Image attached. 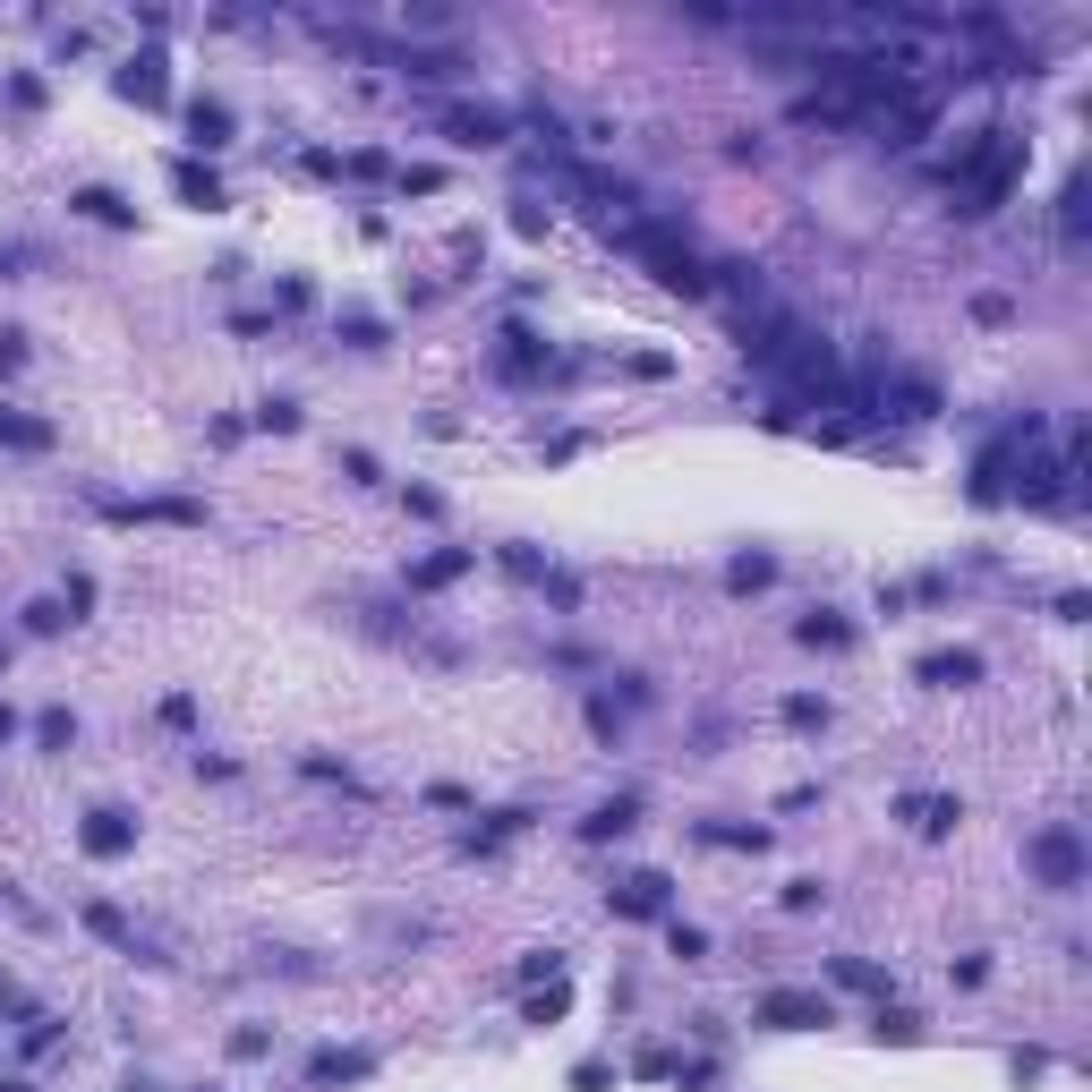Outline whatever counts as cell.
Listing matches in <instances>:
<instances>
[{
  "label": "cell",
  "mask_w": 1092,
  "mask_h": 1092,
  "mask_svg": "<svg viewBox=\"0 0 1092 1092\" xmlns=\"http://www.w3.org/2000/svg\"><path fill=\"white\" fill-rule=\"evenodd\" d=\"M631 811H640L631 794H615V802H598V811H590V837H623V828H631Z\"/></svg>",
  "instance_id": "obj_16"
},
{
  "label": "cell",
  "mask_w": 1092,
  "mask_h": 1092,
  "mask_svg": "<svg viewBox=\"0 0 1092 1092\" xmlns=\"http://www.w3.org/2000/svg\"><path fill=\"white\" fill-rule=\"evenodd\" d=\"M402 35H453V9H402Z\"/></svg>",
  "instance_id": "obj_19"
},
{
  "label": "cell",
  "mask_w": 1092,
  "mask_h": 1092,
  "mask_svg": "<svg viewBox=\"0 0 1092 1092\" xmlns=\"http://www.w3.org/2000/svg\"><path fill=\"white\" fill-rule=\"evenodd\" d=\"M726 581H734V590H768V581H777V563H768V555H743Z\"/></svg>",
  "instance_id": "obj_18"
},
{
  "label": "cell",
  "mask_w": 1092,
  "mask_h": 1092,
  "mask_svg": "<svg viewBox=\"0 0 1092 1092\" xmlns=\"http://www.w3.org/2000/svg\"><path fill=\"white\" fill-rule=\"evenodd\" d=\"M188 137L197 146H231V111L222 103H188Z\"/></svg>",
  "instance_id": "obj_12"
},
{
  "label": "cell",
  "mask_w": 1092,
  "mask_h": 1092,
  "mask_svg": "<svg viewBox=\"0 0 1092 1092\" xmlns=\"http://www.w3.org/2000/svg\"><path fill=\"white\" fill-rule=\"evenodd\" d=\"M615 248H623V256H640V265H649L666 291H691V299L709 291V265H700V256H691L675 231H658V222H623V231H615Z\"/></svg>",
  "instance_id": "obj_1"
},
{
  "label": "cell",
  "mask_w": 1092,
  "mask_h": 1092,
  "mask_svg": "<svg viewBox=\"0 0 1092 1092\" xmlns=\"http://www.w3.org/2000/svg\"><path fill=\"white\" fill-rule=\"evenodd\" d=\"M69 206H78L86 222H128V206L111 197V188H78V197H69Z\"/></svg>",
  "instance_id": "obj_15"
},
{
  "label": "cell",
  "mask_w": 1092,
  "mask_h": 1092,
  "mask_svg": "<svg viewBox=\"0 0 1092 1092\" xmlns=\"http://www.w3.org/2000/svg\"><path fill=\"white\" fill-rule=\"evenodd\" d=\"M78 837H86V854H103V862H111V854H128V845H137V828H128V811H94V819L78 828Z\"/></svg>",
  "instance_id": "obj_7"
},
{
  "label": "cell",
  "mask_w": 1092,
  "mask_h": 1092,
  "mask_svg": "<svg viewBox=\"0 0 1092 1092\" xmlns=\"http://www.w3.org/2000/svg\"><path fill=\"white\" fill-rule=\"evenodd\" d=\"M462 572H470V547H435L427 563H410V590H453Z\"/></svg>",
  "instance_id": "obj_8"
},
{
  "label": "cell",
  "mask_w": 1092,
  "mask_h": 1092,
  "mask_svg": "<svg viewBox=\"0 0 1092 1092\" xmlns=\"http://www.w3.org/2000/svg\"><path fill=\"white\" fill-rule=\"evenodd\" d=\"M615 914H640V922H649V914H666V879H658V871L623 879V887H615Z\"/></svg>",
  "instance_id": "obj_9"
},
{
  "label": "cell",
  "mask_w": 1092,
  "mask_h": 1092,
  "mask_svg": "<svg viewBox=\"0 0 1092 1092\" xmlns=\"http://www.w3.org/2000/svg\"><path fill=\"white\" fill-rule=\"evenodd\" d=\"M120 94H137V103H163V51H137V60H128Z\"/></svg>",
  "instance_id": "obj_10"
},
{
  "label": "cell",
  "mask_w": 1092,
  "mask_h": 1092,
  "mask_svg": "<svg viewBox=\"0 0 1092 1092\" xmlns=\"http://www.w3.org/2000/svg\"><path fill=\"white\" fill-rule=\"evenodd\" d=\"M9 734H18V718H9V709H0V743H9Z\"/></svg>",
  "instance_id": "obj_24"
},
{
  "label": "cell",
  "mask_w": 1092,
  "mask_h": 1092,
  "mask_svg": "<svg viewBox=\"0 0 1092 1092\" xmlns=\"http://www.w3.org/2000/svg\"><path fill=\"white\" fill-rule=\"evenodd\" d=\"M0 274H9V256H0Z\"/></svg>",
  "instance_id": "obj_25"
},
{
  "label": "cell",
  "mask_w": 1092,
  "mask_h": 1092,
  "mask_svg": "<svg viewBox=\"0 0 1092 1092\" xmlns=\"http://www.w3.org/2000/svg\"><path fill=\"white\" fill-rule=\"evenodd\" d=\"M837 1007H828L819 990H768L759 999V1024H777V1033H811V1024H828Z\"/></svg>",
  "instance_id": "obj_3"
},
{
  "label": "cell",
  "mask_w": 1092,
  "mask_h": 1092,
  "mask_svg": "<svg viewBox=\"0 0 1092 1092\" xmlns=\"http://www.w3.org/2000/svg\"><path fill=\"white\" fill-rule=\"evenodd\" d=\"M60 623H69V606H60V598H35V606H26V631H60Z\"/></svg>",
  "instance_id": "obj_21"
},
{
  "label": "cell",
  "mask_w": 1092,
  "mask_h": 1092,
  "mask_svg": "<svg viewBox=\"0 0 1092 1092\" xmlns=\"http://www.w3.org/2000/svg\"><path fill=\"white\" fill-rule=\"evenodd\" d=\"M914 675L939 683V691H965V683H982V658H973V649H939V658H922Z\"/></svg>",
  "instance_id": "obj_6"
},
{
  "label": "cell",
  "mask_w": 1092,
  "mask_h": 1092,
  "mask_svg": "<svg viewBox=\"0 0 1092 1092\" xmlns=\"http://www.w3.org/2000/svg\"><path fill=\"white\" fill-rule=\"evenodd\" d=\"M0 435H9L18 453H43V444H51V427H43V419H18V410H0Z\"/></svg>",
  "instance_id": "obj_14"
},
{
  "label": "cell",
  "mask_w": 1092,
  "mask_h": 1092,
  "mask_svg": "<svg viewBox=\"0 0 1092 1092\" xmlns=\"http://www.w3.org/2000/svg\"><path fill=\"white\" fill-rule=\"evenodd\" d=\"M435 120H444V137H453V146H504V111H470V103H462V111H435Z\"/></svg>",
  "instance_id": "obj_4"
},
{
  "label": "cell",
  "mask_w": 1092,
  "mask_h": 1092,
  "mask_svg": "<svg viewBox=\"0 0 1092 1092\" xmlns=\"http://www.w3.org/2000/svg\"><path fill=\"white\" fill-rule=\"evenodd\" d=\"M171 188H179V197H188V206H206V214L222 206V188H214V171H197V163H179V171H171Z\"/></svg>",
  "instance_id": "obj_13"
},
{
  "label": "cell",
  "mask_w": 1092,
  "mask_h": 1092,
  "mask_svg": "<svg viewBox=\"0 0 1092 1092\" xmlns=\"http://www.w3.org/2000/svg\"><path fill=\"white\" fill-rule=\"evenodd\" d=\"M896 819H914L922 837H947L965 811H956V794H905V802H896Z\"/></svg>",
  "instance_id": "obj_5"
},
{
  "label": "cell",
  "mask_w": 1092,
  "mask_h": 1092,
  "mask_svg": "<svg viewBox=\"0 0 1092 1092\" xmlns=\"http://www.w3.org/2000/svg\"><path fill=\"white\" fill-rule=\"evenodd\" d=\"M35 734H43V743H69L78 726H69V709H43V718H35Z\"/></svg>",
  "instance_id": "obj_23"
},
{
  "label": "cell",
  "mask_w": 1092,
  "mask_h": 1092,
  "mask_svg": "<svg viewBox=\"0 0 1092 1092\" xmlns=\"http://www.w3.org/2000/svg\"><path fill=\"white\" fill-rule=\"evenodd\" d=\"M802 640H811V649H845L854 631H845V623H828V615H811V623H802Z\"/></svg>",
  "instance_id": "obj_20"
},
{
  "label": "cell",
  "mask_w": 1092,
  "mask_h": 1092,
  "mask_svg": "<svg viewBox=\"0 0 1092 1092\" xmlns=\"http://www.w3.org/2000/svg\"><path fill=\"white\" fill-rule=\"evenodd\" d=\"M786 726H828V700H786Z\"/></svg>",
  "instance_id": "obj_22"
},
{
  "label": "cell",
  "mask_w": 1092,
  "mask_h": 1092,
  "mask_svg": "<svg viewBox=\"0 0 1092 1092\" xmlns=\"http://www.w3.org/2000/svg\"><path fill=\"white\" fill-rule=\"evenodd\" d=\"M367 1067H376V1058H367V1050H325V1058H316V1067H307V1075H316V1084H359V1075H367Z\"/></svg>",
  "instance_id": "obj_11"
},
{
  "label": "cell",
  "mask_w": 1092,
  "mask_h": 1092,
  "mask_svg": "<svg viewBox=\"0 0 1092 1092\" xmlns=\"http://www.w3.org/2000/svg\"><path fill=\"white\" fill-rule=\"evenodd\" d=\"M86 930H94V939H111V947H137V930H128L111 905H86Z\"/></svg>",
  "instance_id": "obj_17"
},
{
  "label": "cell",
  "mask_w": 1092,
  "mask_h": 1092,
  "mask_svg": "<svg viewBox=\"0 0 1092 1092\" xmlns=\"http://www.w3.org/2000/svg\"><path fill=\"white\" fill-rule=\"evenodd\" d=\"M1024 862H1033L1050 887H1084V837L1075 828H1042V837L1024 845Z\"/></svg>",
  "instance_id": "obj_2"
}]
</instances>
